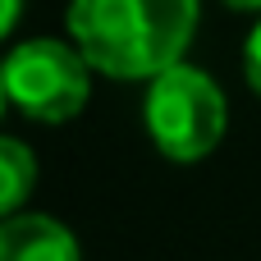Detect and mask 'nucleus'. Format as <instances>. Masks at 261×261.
<instances>
[{
  "label": "nucleus",
  "mask_w": 261,
  "mask_h": 261,
  "mask_svg": "<svg viewBox=\"0 0 261 261\" xmlns=\"http://www.w3.org/2000/svg\"><path fill=\"white\" fill-rule=\"evenodd\" d=\"M0 261H83L78 239L55 216H9L0 225Z\"/></svg>",
  "instance_id": "4"
},
{
  "label": "nucleus",
  "mask_w": 261,
  "mask_h": 261,
  "mask_svg": "<svg viewBox=\"0 0 261 261\" xmlns=\"http://www.w3.org/2000/svg\"><path fill=\"white\" fill-rule=\"evenodd\" d=\"M18 5H23V0H5V14H0V32H5V37H9L14 23H18Z\"/></svg>",
  "instance_id": "7"
},
{
  "label": "nucleus",
  "mask_w": 261,
  "mask_h": 261,
  "mask_svg": "<svg viewBox=\"0 0 261 261\" xmlns=\"http://www.w3.org/2000/svg\"><path fill=\"white\" fill-rule=\"evenodd\" d=\"M69 32L96 73L156 78L184 60L197 0H69Z\"/></svg>",
  "instance_id": "1"
},
{
  "label": "nucleus",
  "mask_w": 261,
  "mask_h": 261,
  "mask_svg": "<svg viewBox=\"0 0 261 261\" xmlns=\"http://www.w3.org/2000/svg\"><path fill=\"white\" fill-rule=\"evenodd\" d=\"M243 78L261 96V18H257V28L248 32V41H243Z\"/></svg>",
  "instance_id": "6"
},
{
  "label": "nucleus",
  "mask_w": 261,
  "mask_h": 261,
  "mask_svg": "<svg viewBox=\"0 0 261 261\" xmlns=\"http://www.w3.org/2000/svg\"><path fill=\"white\" fill-rule=\"evenodd\" d=\"M229 9H261V0H225Z\"/></svg>",
  "instance_id": "8"
},
{
  "label": "nucleus",
  "mask_w": 261,
  "mask_h": 261,
  "mask_svg": "<svg viewBox=\"0 0 261 261\" xmlns=\"http://www.w3.org/2000/svg\"><path fill=\"white\" fill-rule=\"evenodd\" d=\"M142 115H147V133L161 147V156L179 165L211 156L225 138V92L216 87L211 73L184 60L151 78Z\"/></svg>",
  "instance_id": "2"
},
{
  "label": "nucleus",
  "mask_w": 261,
  "mask_h": 261,
  "mask_svg": "<svg viewBox=\"0 0 261 261\" xmlns=\"http://www.w3.org/2000/svg\"><path fill=\"white\" fill-rule=\"evenodd\" d=\"M0 174H5V184H0V211L14 216L23 206V197L32 193V184H37V161H32V151L18 138H0Z\"/></svg>",
  "instance_id": "5"
},
{
  "label": "nucleus",
  "mask_w": 261,
  "mask_h": 261,
  "mask_svg": "<svg viewBox=\"0 0 261 261\" xmlns=\"http://www.w3.org/2000/svg\"><path fill=\"white\" fill-rule=\"evenodd\" d=\"M92 96V64L78 46L55 37L18 41L5 55V101L41 124L73 119Z\"/></svg>",
  "instance_id": "3"
}]
</instances>
